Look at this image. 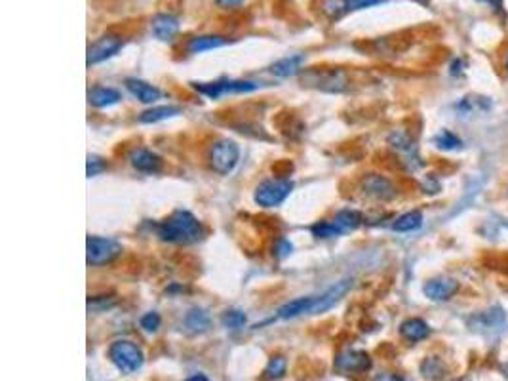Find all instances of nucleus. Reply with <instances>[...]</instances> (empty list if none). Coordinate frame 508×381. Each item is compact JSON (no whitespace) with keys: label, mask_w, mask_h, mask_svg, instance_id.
<instances>
[{"label":"nucleus","mask_w":508,"mask_h":381,"mask_svg":"<svg viewBox=\"0 0 508 381\" xmlns=\"http://www.w3.org/2000/svg\"><path fill=\"white\" fill-rule=\"evenodd\" d=\"M156 235L164 242L172 244H193L204 237V229L189 210H175L172 216H167L166 220L158 223Z\"/></svg>","instance_id":"1"},{"label":"nucleus","mask_w":508,"mask_h":381,"mask_svg":"<svg viewBox=\"0 0 508 381\" xmlns=\"http://www.w3.org/2000/svg\"><path fill=\"white\" fill-rule=\"evenodd\" d=\"M109 358L122 374H134L143 366V353L135 343L118 339L109 347Z\"/></svg>","instance_id":"2"},{"label":"nucleus","mask_w":508,"mask_h":381,"mask_svg":"<svg viewBox=\"0 0 508 381\" xmlns=\"http://www.w3.org/2000/svg\"><path fill=\"white\" fill-rule=\"evenodd\" d=\"M240 158V149L239 145L231 139H221L212 147L210 153V166L213 172H217L219 175L231 174L232 170L236 168Z\"/></svg>","instance_id":"3"},{"label":"nucleus","mask_w":508,"mask_h":381,"mask_svg":"<svg viewBox=\"0 0 508 381\" xmlns=\"http://www.w3.org/2000/svg\"><path fill=\"white\" fill-rule=\"evenodd\" d=\"M293 183L290 180H269L263 181L258 189H255V202L263 208H274L280 206L288 196H290Z\"/></svg>","instance_id":"4"},{"label":"nucleus","mask_w":508,"mask_h":381,"mask_svg":"<svg viewBox=\"0 0 508 381\" xmlns=\"http://www.w3.org/2000/svg\"><path fill=\"white\" fill-rule=\"evenodd\" d=\"M193 88L200 92L202 96H208L210 99H217L223 94H248L255 92L259 88L258 82L251 80H217V82H194Z\"/></svg>","instance_id":"5"},{"label":"nucleus","mask_w":508,"mask_h":381,"mask_svg":"<svg viewBox=\"0 0 508 381\" xmlns=\"http://www.w3.org/2000/svg\"><path fill=\"white\" fill-rule=\"evenodd\" d=\"M88 265H105L122 252V246L116 240L105 239V237H88Z\"/></svg>","instance_id":"6"},{"label":"nucleus","mask_w":508,"mask_h":381,"mask_svg":"<svg viewBox=\"0 0 508 381\" xmlns=\"http://www.w3.org/2000/svg\"><path fill=\"white\" fill-rule=\"evenodd\" d=\"M124 40L118 37V35H105L101 39H97L94 44L88 48V58H86V63L88 65H97L101 61H107L113 56L122 50Z\"/></svg>","instance_id":"7"},{"label":"nucleus","mask_w":508,"mask_h":381,"mask_svg":"<svg viewBox=\"0 0 508 381\" xmlns=\"http://www.w3.org/2000/svg\"><path fill=\"white\" fill-rule=\"evenodd\" d=\"M335 368L343 374H364L372 368V358L366 351L347 349L337 355L335 358Z\"/></svg>","instance_id":"8"},{"label":"nucleus","mask_w":508,"mask_h":381,"mask_svg":"<svg viewBox=\"0 0 508 381\" xmlns=\"http://www.w3.org/2000/svg\"><path fill=\"white\" fill-rule=\"evenodd\" d=\"M362 189H364V193L367 196H372L375 201H381V202H386V201H393L396 199V187L393 185V181L386 180L385 175H379V174H369L364 177L362 181Z\"/></svg>","instance_id":"9"},{"label":"nucleus","mask_w":508,"mask_h":381,"mask_svg":"<svg viewBox=\"0 0 508 381\" xmlns=\"http://www.w3.org/2000/svg\"><path fill=\"white\" fill-rule=\"evenodd\" d=\"M459 288H461V285L457 282L455 278L436 277L431 278V280L426 282L423 292H425V296L428 297L431 301H447V299L455 296Z\"/></svg>","instance_id":"10"},{"label":"nucleus","mask_w":508,"mask_h":381,"mask_svg":"<svg viewBox=\"0 0 508 381\" xmlns=\"http://www.w3.org/2000/svg\"><path fill=\"white\" fill-rule=\"evenodd\" d=\"M350 286H353V280L347 278V280H341V282H337V285H334L331 288H328V290L320 294V296H316L315 307L310 311V315H320V313H326L328 309H331L335 304L341 301V297L347 296Z\"/></svg>","instance_id":"11"},{"label":"nucleus","mask_w":508,"mask_h":381,"mask_svg":"<svg viewBox=\"0 0 508 381\" xmlns=\"http://www.w3.org/2000/svg\"><path fill=\"white\" fill-rule=\"evenodd\" d=\"M307 82L315 86L318 90L324 92H343L347 86L345 75L341 71H326V73H310L307 77Z\"/></svg>","instance_id":"12"},{"label":"nucleus","mask_w":508,"mask_h":381,"mask_svg":"<svg viewBox=\"0 0 508 381\" xmlns=\"http://www.w3.org/2000/svg\"><path fill=\"white\" fill-rule=\"evenodd\" d=\"M129 164L134 166L135 170L139 172H145V174H156L160 172L162 168V158L153 151L148 149H134L129 153Z\"/></svg>","instance_id":"13"},{"label":"nucleus","mask_w":508,"mask_h":381,"mask_svg":"<svg viewBox=\"0 0 508 381\" xmlns=\"http://www.w3.org/2000/svg\"><path fill=\"white\" fill-rule=\"evenodd\" d=\"M151 29H153V35L156 39L166 42V40L174 39L179 31V20L172 13H158V15H155Z\"/></svg>","instance_id":"14"},{"label":"nucleus","mask_w":508,"mask_h":381,"mask_svg":"<svg viewBox=\"0 0 508 381\" xmlns=\"http://www.w3.org/2000/svg\"><path fill=\"white\" fill-rule=\"evenodd\" d=\"M400 336L404 337L405 342L419 343L431 336V328L421 318H407V320L400 324Z\"/></svg>","instance_id":"15"},{"label":"nucleus","mask_w":508,"mask_h":381,"mask_svg":"<svg viewBox=\"0 0 508 381\" xmlns=\"http://www.w3.org/2000/svg\"><path fill=\"white\" fill-rule=\"evenodd\" d=\"M126 88L141 104H155L156 99H160V90L156 86L145 82V80H139V78H128L126 80Z\"/></svg>","instance_id":"16"},{"label":"nucleus","mask_w":508,"mask_h":381,"mask_svg":"<svg viewBox=\"0 0 508 381\" xmlns=\"http://www.w3.org/2000/svg\"><path fill=\"white\" fill-rule=\"evenodd\" d=\"M315 301H316V296L297 297V299L288 301V304L282 305V307L278 309V318L288 320V318H296L299 317V315H305V313H309L310 315V311L315 307Z\"/></svg>","instance_id":"17"},{"label":"nucleus","mask_w":508,"mask_h":381,"mask_svg":"<svg viewBox=\"0 0 508 381\" xmlns=\"http://www.w3.org/2000/svg\"><path fill=\"white\" fill-rule=\"evenodd\" d=\"M227 40L219 35H200V37H193L187 42V52L189 54H204L215 48L225 46Z\"/></svg>","instance_id":"18"},{"label":"nucleus","mask_w":508,"mask_h":381,"mask_svg":"<svg viewBox=\"0 0 508 381\" xmlns=\"http://www.w3.org/2000/svg\"><path fill=\"white\" fill-rule=\"evenodd\" d=\"M88 101H90L94 107H110L120 101V92L115 90V88H105V86H96L91 88L90 94H88Z\"/></svg>","instance_id":"19"},{"label":"nucleus","mask_w":508,"mask_h":381,"mask_svg":"<svg viewBox=\"0 0 508 381\" xmlns=\"http://www.w3.org/2000/svg\"><path fill=\"white\" fill-rule=\"evenodd\" d=\"M303 63H305V56H301V54L299 56H290V58H282L270 67V73L280 78L293 77V75L301 71Z\"/></svg>","instance_id":"20"},{"label":"nucleus","mask_w":508,"mask_h":381,"mask_svg":"<svg viewBox=\"0 0 508 381\" xmlns=\"http://www.w3.org/2000/svg\"><path fill=\"white\" fill-rule=\"evenodd\" d=\"M334 223L341 231V235L350 233V231L362 225V213L356 212V210H341V212L335 213Z\"/></svg>","instance_id":"21"},{"label":"nucleus","mask_w":508,"mask_h":381,"mask_svg":"<svg viewBox=\"0 0 508 381\" xmlns=\"http://www.w3.org/2000/svg\"><path fill=\"white\" fill-rule=\"evenodd\" d=\"M179 113H181L179 107H174V105H160V107H153V109L141 113L139 120H141L143 124H155V123H160V120H166V118L177 117Z\"/></svg>","instance_id":"22"},{"label":"nucleus","mask_w":508,"mask_h":381,"mask_svg":"<svg viewBox=\"0 0 508 381\" xmlns=\"http://www.w3.org/2000/svg\"><path fill=\"white\" fill-rule=\"evenodd\" d=\"M421 225H423V213L419 210H413V212L402 213L400 218H396L393 229L396 233H412V231H417Z\"/></svg>","instance_id":"23"},{"label":"nucleus","mask_w":508,"mask_h":381,"mask_svg":"<svg viewBox=\"0 0 508 381\" xmlns=\"http://www.w3.org/2000/svg\"><path fill=\"white\" fill-rule=\"evenodd\" d=\"M185 326H187L193 334H202L210 328V315L204 309H191L185 317Z\"/></svg>","instance_id":"24"},{"label":"nucleus","mask_w":508,"mask_h":381,"mask_svg":"<svg viewBox=\"0 0 508 381\" xmlns=\"http://www.w3.org/2000/svg\"><path fill=\"white\" fill-rule=\"evenodd\" d=\"M286 370H288V361H286L282 355L272 356L269 364H267V368H265V380H280V377H284V374H286Z\"/></svg>","instance_id":"25"},{"label":"nucleus","mask_w":508,"mask_h":381,"mask_svg":"<svg viewBox=\"0 0 508 381\" xmlns=\"http://www.w3.org/2000/svg\"><path fill=\"white\" fill-rule=\"evenodd\" d=\"M421 372L425 375L426 380H440L445 372V366L442 358L438 356H428L423 364H421Z\"/></svg>","instance_id":"26"},{"label":"nucleus","mask_w":508,"mask_h":381,"mask_svg":"<svg viewBox=\"0 0 508 381\" xmlns=\"http://www.w3.org/2000/svg\"><path fill=\"white\" fill-rule=\"evenodd\" d=\"M434 145L442 151H453V149H459L463 145V142L459 137L450 132V130H442L436 137H434Z\"/></svg>","instance_id":"27"},{"label":"nucleus","mask_w":508,"mask_h":381,"mask_svg":"<svg viewBox=\"0 0 508 381\" xmlns=\"http://www.w3.org/2000/svg\"><path fill=\"white\" fill-rule=\"evenodd\" d=\"M248 323V318L242 311H236V309H231V311H225L223 313V317H221V324L225 326V328H231V330H240L244 328V324Z\"/></svg>","instance_id":"28"},{"label":"nucleus","mask_w":508,"mask_h":381,"mask_svg":"<svg viewBox=\"0 0 508 381\" xmlns=\"http://www.w3.org/2000/svg\"><path fill=\"white\" fill-rule=\"evenodd\" d=\"M312 235H315L316 239H334V237H339L341 231L337 229L334 221H318L312 225Z\"/></svg>","instance_id":"29"},{"label":"nucleus","mask_w":508,"mask_h":381,"mask_svg":"<svg viewBox=\"0 0 508 381\" xmlns=\"http://www.w3.org/2000/svg\"><path fill=\"white\" fill-rule=\"evenodd\" d=\"M322 12L328 15L329 20H339L345 15V0H322Z\"/></svg>","instance_id":"30"},{"label":"nucleus","mask_w":508,"mask_h":381,"mask_svg":"<svg viewBox=\"0 0 508 381\" xmlns=\"http://www.w3.org/2000/svg\"><path fill=\"white\" fill-rule=\"evenodd\" d=\"M386 0H345V12H356V10H366V8L379 6L385 4Z\"/></svg>","instance_id":"31"},{"label":"nucleus","mask_w":508,"mask_h":381,"mask_svg":"<svg viewBox=\"0 0 508 381\" xmlns=\"http://www.w3.org/2000/svg\"><path fill=\"white\" fill-rule=\"evenodd\" d=\"M103 170H107V161H103L101 156L97 155L88 156V168H86L88 177H94V175L101 174Z\"/></svg>","instance_id":"32"},{"label":"nucleus","mask_w":508,"mask_h":381,"mask_svg":"<svg viewBox=\"0 0 508 381\" xmlns=\"http://www.w3.org/2000/svg\"><path fill=\"white\" fill-rule=\"evenodd\" d=\"M160 326V315L158 313H147V315H143L141 317V328L147 330V332H156Z\"/></svg>","instance_id":"33"},{"label":"nucleus","mask_w":508,"mask_h":381,"mask_svg":"<svg viewBox=\"0 0 508 381\" xmlns=\"http://www.w3.org/2000/svg\"><path fill=\"white\" fill-rule=\"evenodd\" d=\"M291 250H293L291 242H288L286 239L278 240V244H277V256H278V258H286V256H290Z\"/></svg>","instance_id":"34"},{"label":"nucleus","mask_w":508,"mask_h":381,"mask_svg":"<svg viewBox=\"0 0 508 381\" xmlns=\"http://www.w3.org/2000/svg\"><path fill=\"white\" fill-rule=\"evenodd\" d=\"M374 381H404V377L398 374H390V372H386V374L375 375Z\"/></svg>","instance_id":"35"},{"label":"nucleus","mask_w":508,"mask_h":381,"mask_svg":"<svg viewBox=\"0 0 508 381\" xmlns=\"http://www.w3.org/2000/svg\"><path fill=\"white\" fill-rule=\"evenodd\" d=\"M242 2H244V0H215V4L221 8H236L240 6Z\"/></svg>","instance_id":"36"},{"label":"nucleus","mask_w":508,"mask_h":381,"mask_svg":"<svg viewBox=\"0 0 508 381\" xmlns=\"http://www.w3.org/2000/svg\"><path fill=\"white\" fill-rule=\"evenodd\" d=\"M480 2H485V4H489L491 8H495V10H501L502 8V0H480Z\"/></svg>","instance_id":"37"},{"label":"nucleus","mask_w":508,"mask_h":381,"mask_svg":"<svg viewBox=\"0 0 508 381\" xmlns=\"http://www.w3.org/2000/svg\"><path fill=\"white\" fill-rule=\"evenodd\" d=\"M185 381H210V380H208V377L204 374H196V375H193V377H189V380H185Z\"/></svg>","instance_id":"38"},{"label":"nucleus","mask_w":508,"mask_h":381,"mask_svg":"<svg viewBox=\"0 0 508 381\" xmlns=\"http://www.w3.org/2000/svg\"><path fill=\"white\" fill-rule=\"evenodd\" d=\"M501 372H502V375H504V377H508V362H507V364H502Z\"/></svg>","instance_id":"39"},{"label":"nucleus","mask_w":508,"mask_h":381,"mask_svg":"<svg viewBox=\"0 0 508 381\" xmlns=\"http://www.w3.org/2000/svg\"><path fill=\"white\" fill-rule=\"evenodd\" d=\"M507 71H508V58H507Z\"/></svg>","instance_id":"40"}]
</instances>
